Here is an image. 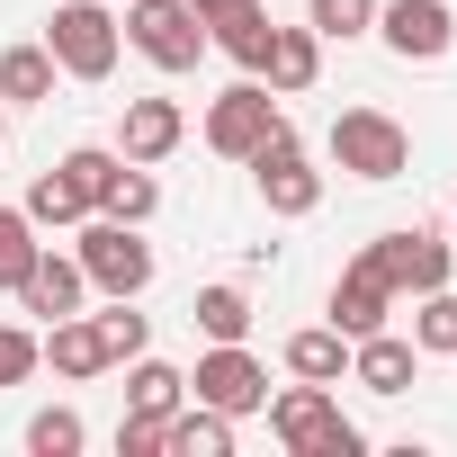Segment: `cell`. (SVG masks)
Returning <instances> with one entry per match:
<instances>
[{
	"label": "cell",
	"instance_id": "8992f818",
	"mask_svg": "<svg viewBox=\"0 0 457 457\" xmlns=\"http://www.w3.org/2000/svg\"><path fill=\"white\" fill-rule=\"evenodd\" d=\"M252 179H261V206H270V215H314V206H323V170L305 162V144H296L287 117H278L270 144L252 153Z\"/></svg>",
	"mask_w": 457,
	"mask_h": 457
},
{
	"label": "cell",
	"instance_id": "4316f807",
	"mask_svg": "<svg viewBox=\"0 0 457 457\" xmlns=\"http://www.w3.org/2000/svg\"><path fill=\"white\" fill-rule=\"evenodd\" d=\"M90 323H99V341H108V368H126V359L153 341V323L135 314V296H108V314H90Z\"/></svg>",
	"mask_w": 457,
	"mask_h": 457
},
{
	"label": "cell",
	"instance_id": "277c9868",
	"mask_svg": "<svg viewBox=\"0 0 457 457\" xmlns=\"http://www.w3.org/2000/svg\"><path fill=\"white\" fill-rule=\"evenodd\" d=\"M323 144H332V162H341L350 179H403V170H412V135H403L386 108H341Z\"/></svg>",
	"mask_w": 457,
	"mask_h": 457
},
{
	"label": "cell",
	"instance_id": "6da1fadb",
	"mask_svg": "<svg viewBox=\"0 0 457 457\" xmlns=\"http://www.w3.org/2000/svg\"><path fill=\"white\" fill-rule=\"evenodd\" d=\"M261 412H270V430H278L287 457H359V448H368V430H359V421L332 403V386H314V377L278 386Z\"/></svg>",
	"mask_w": 457,
	"mask_h": 457
},
{
	"label": "cell",
	"instance_id": "30bf717a",
	"mask_svg": "<svg viewBox=\"0 0 457 457\" xmlns=\"http://www.w3.org/2000/svg\"><path fill=\"white\" fill-rule=\"evenodd\" d=\"M368 261L386 270V287H395V296H421V287H448L457 243L421 234V224H395V234H377V243H368Z\"/></svg>",
	"mask_w": 457,
	"mask_h": 457
},
{
	"label": "cell",
	"instance_id": "d6986e66",
	"mask_svg": "<svg viewBox=\"0 0 457 457\" xmlns=\"http://www.w3.org/2000/svg\"><path fill=\"white\" fill-rule=\"evenodd\" d=\"M287 377L341 386V377H350V332H341V323H305V332L287 341Z\"/></svg>",
	"mask_w": 457,
	"mask_h": 457
},
{
	"label": "cell",
	"instance_id": "e0dca14e",
	"mask_svg": "<svg viewBox=\"0 0 457 457\" xmlns=\"http://www.w3.org/2000/svg\"><path fill=\"white\" fill-rule=\"evenodd\" d=\"M261 72H270V90H278V99L314 90V81H323V37H314V28H278V37H270V63H261Z\"/></svg>",
	"mask_w": 457,
	"mask_h": 457
},
{
	"label": "cell",
	"instance_id": "5b68a950",
	"mask_svg": "<svg viewBox=\"0 0 457 457\" xmlns=\"http://www.w3.org/2000/svg\"><path fill=\"white\" fill-rule=\"evenodd\" d=\"M126 46H135L153 72H197L206 28H197L188 0H126Z\"/></svg>",
	"mask_w": 457,
	"mask_h": 457
},
{
	"label": "cell",
	"instance_id": "4fadbf2b",
	"mask_svg": "<svg viewBox=\"0 0 457 457\" xmlns=\"http://www.w3.org/2000/svg\"><path fill=\"white\" fill-rule=\"evenodd\" d=\"M386 314H395V287H386V270L359 252V261L332 278V323L359 341V332H386Z\"/></svg>",
	"mask_w": 457,
	"mask_h": 457
},
{
	"label": "cell",
	"instance_id": "2e32d148",
	"mask_svg": "<svg viewBox=\"0 0 457 457\" xmlns=\"http://www.w3.org/2000/svg\"><path fill=\"white\" fill-rule=\"evenodd\" d=\"M162 457H234V412L179 403V412L162 421Z\"/></svg>",
	"mask_w": 457,
	"mask_h": 457
},
{
	"label": "cell",
	"instance_id": "83f0119b",
	"mask_svg": "<svg viewBox=\"0 0 457 457\" xmlns=\"http://www.w3.org/2000/svg\"><path fill=\"white\" fill-rule=\"evenodd\" d=\"M81 439H90V430H81L72 403H46V412L28 421V457H81Z\"/></svg>",
	"mask_w": 457,
	"mask_h": 457
},
{
	"label": "cell",
	"instance_id": "7c38bea8",
	"mask_svg": "<svg viewBox=\"0 0 457 457\" xmlns=\"http://www.w3.org/2000/svg\"><path fill=\"white\" fill-rule=\"evenodd\" d=\"M188 144V117H179V99H126V117H117V153L126 162H170Z\"/></svg>",
	"mask_w": 457,
	"mask_h": 457
},
{
	"label": "cell",
	"instance_id": "3957f363",
	"mask_svg": "<svg viewBox=\"0 0 457 457\" xmlns=\"http://www.w3.org/2000/svg\"><path fill=\"white\" fill-rule=\"evenodd\" d=\"M81 278L99 296H144L153 287V243H144V224H117V215H81V243H72Z\"/></svg>",
	"mask_w": 457,
	"mask_h": 457
},
{
	"label": "cell",
	"instance_id": "ac0fdd59",
	"mask_svg": "<svg viewBox=\"0 0 457 457\" xmlns=\"http://www.w3.org/2000/svg\"><path fill=\"white\" fill-rule=\"evenodd\" d=\"M46 368H54V377H72V386H81V377H99V368H108L99 323H90V314H63V323L46 332Z\"/></svg>",
	"mask_w": 457,
	"mask_h": 457
},
{
	"label": "cell",
	"instance_id": "f1b7e54d",
	"mask_svg": "<svg viewBox=\"0 0 457 457\" xmlns=\"http://www.w3.org/2000/svg\"><path fill=\"white\" fill-rule=\"evenodd\" d=\"M305 28L332 46V37H368L377 28V0H305Z\"/></svg>",
	"mask_w": 457,
	"mask_h": 457
},
{
	"label": "cell",
	"instance_id": "5bb4252c",
	"mask_svg": "<svg viewBox=\"0 0 457 457\" xmlns=\"http://www.w3.org/2000/svg\"><path fill=\"white\" fill-rule=\"evenodd\" d=\"M81 296H90V278H81V261H72V252H37V261H28V278H19V305H28V314H46V323L81 314Z\"/></svg>",
	"mask_w": 457,
	"mask_h": 457
},
{
	"label": "cell",
	"instance_id": "4dcf8cb0",
	"mask_svg": "<svg viewBox=\"0 0 457 457\" xmlns=\"http://www.w3.org/2000/svg\"><path fill=\"white\" fill-rule=\"evenodd\" d=\"M117 457H162V412H126L117 421Z\"/></svg>",
	"mask_w": 457,
	"mask_h": 457
},
{
	"label": "cell",
	"instance_id": "1f68e13d",
	"mask_svg": "<svg viewBox=\"0 0 457 457\" xmlns=\"http://www.w3.org/2000/svg\"><path fill=\"white\" fill-rule=\"evenodd\" d=\"M448 243H457V197H448Z\"/></svg>",
	"mask_w": 457,
	"mask_h": 457
},
{
	"label": "cell",
	"instance_id": "d4e9b609",
	"mask_svg": "<svg viewBox=\"0 0 457 457\" xmlns=\"http://www.w3.org/2000/svg\"><path fill=\"white\" fill-rule=\"evenodd\" d=\"M46 243H37V215L28 206H0V287L19 296V278H28V261H37Z\"/></svg>",
	"mask_w": 457,
	"mask_h": 457
},
{
	"label": "cell",
	"instance_id": "52a82bcc",
	"mask_svg": "<svg viewBox=\"0 0 457 457\" xmlns=\"http://www.w3.org/2000/svg\"><path fill=\"white\" fill-rule=\"evenodd\" d=\"M270 126H278V90H270V81H234L224 99H206V144H215L224 162H252V153L270 144Z\"/></svg>",
	"mask_w": 457,
	"mask_h": 457
},
{
	"label": "cell",
	"instance_id": "ffe728a7",
	"mask_svg": "<svg viewBox=\"0 0 457 457\" xmlns=\"http://www.w3.org/2000/svg\"><path fill=\"white\" fill-rule=\"evenodd\" d=\"M179 403H188V377H179L170 359L135 350V359H126V412H162V421H170Z\"/></svg>",
	"mask_w": 457,
	"mask_h": 457
},
{
	"label": "cell",
	"instance_id": "484cf974",
	"mask_svg": "<svg viewBox=\"0 0 457 457\" xmlns=\"http://www.w3.org/2000/svg\"><path fill=\"white\" fill-rule=\"evenodd\" d=\"M28 215H37V234H46V224H81L90 215V197L63 179V162L54 170H37V188H28Z\"/></svg>",
	"mask_w": 457,
	"mask_h": 457
},
{
	"label": "cell",
	"instance_id": "d6a6232c",
	"mask_svg": "<svg viewBox=\"0 0 457 457\" xmlns=\"http://www.w3.org/2000/svg\"><path fill=\"white\" fill-rule=\"evenodd\" d=\"M0 126H10V99H0Z\"/></svg>",
	"mask_w": 457,
	"mask_h": 457
},
{
	"label": "cell",
	"instance_id": "cb8c5ba5",
	"mask_svg": "<svg viewBox=\"0 0 457 457\" xmlns=\"http://www.w3.org/2000/svg\"><path fill=\"white\" fill-rule=\"evenodd\" d=\"M412 350H430V359H457V287H421Z\"/></svg>",
	"mask_w": 457,
	"mask_h": 457
},
{
	"label": "cell",
	"instance_id": "44dd1931",
	"mask_svg": "<svg viewBox=\"0 0 457 457\" xmlns=\"http://www.w3.org/2000/svg\"><path fill=\"white\" fill-rule=\"evenodd\" d=\"M0 99H10V108H37V99H54V54H46V37L0 54Z\"/></svg>",
	"mask_w": 457,
	"mask_h": 457
},
{
	"label": "cell",
	"instance_id": "7a4b0ae2",
	"mask_svg": "<svg viewBox=\"0 0 457 457\" xmlns=\"http://www.w3.org/2000/svg\"><path fill=\"white\" fill-rule=\"evenodd\" d=\"M46 54H54L63 81H108L117 54H126V28L108 19V0H63L46 19Z\"/></svg>",
	"mask_w": 457,
	"mask_h": 457
},
{
	"label": "cell",
	"instance_id": "603a6c76",
	"mask_svg": "<svg viewBox=\"0 0 457 457\" xmlns=\"http://www.w3.org/2000/svg\"><path fill=\"white\" fill-rule=\"evenodd\" d=\"M188 323H197L206 341H243V332H252V296L215 278V287H197V305H188Z\"/></svg>",
	"mask_w": 457,
	"mask_h": 457
},
{
	"label": "cell",
	"instance_id": "9a60e30c",
	"mask_svg": "<svg viewBox=\"0 0 457 457\" xmlns=\"http://www.w3.org/2000/svg\"><path fill=\"white\" fill-rule=\"evenodd\" d=\"M412 368H421V350L395 341V332H359V341H350V377H359L368 395H403Z\"/></svg>",
	"mask_w": 457,
	"mask_h": 457
},
{
	"label": "cell",
	"instance_id": "9c48e42d",
	"mask_svg": "<svg viewBox=\"0 0 457 457\" xmlns=\"http://www.w3.org/2000/svg\"><path fill=\"white\" fill-rule=\"evenodd\" d=\"M377 37L395 63H439L457 46V10L448 0H377Z\"/></svg>",
	"mask_w": 457,
	"mask_h": 457
},
{
	"label": "cell",
	"instance_id": "8fae6325",
	"mask_svg": "<svg viewBox=\"0 0 457 457\" xmlns=\"http://www.w3.org/2000/svg\"><path fill=\"white\" fill-rule=\"evenodd\" d=\"M188 10H197V28H206V46L215 54H234L243 72H261L270 63V10H261V0H188Z\"/></svg>",
	"mask_w": 457,
	"mask_h": 457
},
{
	"label": "cell",
	"instance_id": "f546056e",
	"mask_svg": "<svg viewBox=\"0 0 457 457\" xmlns=\"http://www.w3.org/2000/svg\"><path fill=\"white\" fill-rule=\"evenodd\" d=\"M37 368H46V341L19 332V323H0V386H28Z\"/></svg>",
	"mask_w": 457,
	"mask_h": 457
},
{
	"label": "cell",
	"instance_id": "ba28073f",
	"mask_svg": "<svg viewBox=\"0 0 457 457\" xmlns=\"http://www.w3.org/2000/svg\"><path fill=\"white\" fill-rule=\"evenodd\" d=\"M188 395H197L206 412H234V421H243V412H261V403H270V368H261L243 341H215V350L197 359Z\"/></svg>",
	"mask_w": 457,
	"mask_h": 457
},
{
	"label": "cell",
	"instance_id": "7402d4cb",
	"mask_svg": "<svg viewBox=\"0 0 457 457\" xmlns=\"http://www.w3.org/2000/svg\"><path fill=\"white\" fill-rule=\"evenodd\" d=\"M153 206H162L153 170H144V162H117L108 188H99V215H117V224H153Z\"/></svg>",
	"mask_w": 457,
	"mask_h": 457
}]
</instances>
